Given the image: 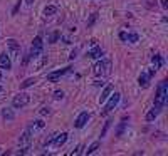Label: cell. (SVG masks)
Returning <instances> with one entry per match:
<instances>
[{
	"label": "cell",
	"mask_w": 168,
	"mask_h": 156,
	"mask_svg": "<svg viewBox=\"0 0 168 156\" xmlns=\"http://www.w3.org/2000/svg\"><path fill=\"white\" fill-rule=\"evenodd\" d=\"M0 92H2V87H0Z\"/></svg>",
	"instance_id": "31"
},
{
	"label": "cell",
	"mask_w": 168,
	"mask_h": 156,
	"mask_svg": "<svg viewBox=\"0 0 168 156\" xmlns=\"http://www.w3.org/2000/svg\"><path fill=\"white\" fill-rule=\"evenodd\" d=\"M29 101H30V96L25 94V92H20V94H17V96H14L12 106H14V108H24V106L29 104Z\"/></svg>",
	"instance_id": "6"
},
{
	"label": "cell",
	"mask_w": 168,
	"mask_h": 156,
	"mask_svg": "<svg viewBox=\"0 0 168 156\" xmlns=\"http://www.w3.org/2000/svg\"><path fill=\"white\" fill-rule=\"evenodd\" d=\"M2 118H4L5 121H12L14 118H15V113H14L12 109H9V108H4V109H2Z\"/></svg>",
	"instance_id": "14"
},
{
	"label": "cell",
	"mask_w": 168,
	"mask_h": 156,
	"mask_svg": "<svg viewBox=\"0 0 168 156\" xmlns=\"http://www.w3.org/2000/svg\"><path fill=\"white\" fill-rule=\"evenodd\" d=\"M0 79H2V72H0Z\"/></svg>",
	"instance_id": "30"
},
{
	"label": "cell",
	"mask_w": 168,
	"mask_h": 156,
	"mask_svg": "<svg viewBox=\"0 0 168 156\" xmlns=\"http://www.w3.org/2000/svg\"><path fill=\"white\" fill-rule=\"evenodd\" d=\"M160 111H161V108H160V106H155V108H153V109L146 114V121H153L158 114H160Z\"/></svg>",
	"instance_id": "15"
},
{
	"label": "cell",
	"mask_w": 168,
	"mask_h": 156,
	"mask_svg": "<svg viewBox=\"0 0 168 156\" xmlns=\"http://www.w3.org/2000/svg\"><path fill=\"white\" fill-rule=\"evenodd\" d=\"M37 81L34 77H29V79H25V81H24V82L20 84V87L22 89H25V87H30V86H34V84H35Z\"/></svg>",
	"instance_id": "17"
},
{
	"label": "cell",
	"mask_w": 168,
	"mask_h": 156,
	"mask_svg": "<svg viewBox=\"0 0 168 156\" xmlns=\"http://www.w3.org/2000/svg\"><path fill=\"white\" fill-rule=\"evenodd\" d=\"M113 92V86H106L104 89H103V92H101V96H99V103H106V99L109 98V94Z\"/></svg>",
	"instance_id": "13"
},
{
	"label": "cell",
	"mask_w": 168,
	"mask_h": 156,
	"mask_svg": "<svg viewBox=\"0 0 168 156\" xmlns=\"http://www.w3.org/2000/svg\"><path fill=\"white\" fill-rule=\"evenodd\" d=\"M76 54H77V51H72V52H71V56H69V59H74V57H76Z\"/></svg>",
	"instance_id": "28"
},
{
	"label": "cell",
	"mask_w": 168,
	"mask_h": 156,
	"mask_svg": "<svg viewBox=\"0 0 168 156\" xmlns=\"http://www.w3.org/2000/svg\"><path fill=\"white\" fill-rule=\"evenodd\" d=\"M151 61H153V64H155V67H156V69H160L163 66V59L160 57V56H153Z\"/></svg>",
	"instance_id": "18"
},
{
	"label": "cell",
	"mask_w": 168,
	"mask_h": 156,
	"mask_svg": "<svg viewBox=\"0 0 168 156\" xmlns=\"http://www.w3.org/2000/svg\"><path fill=\"white\" fill-rule=\"evenodd\" d=\"M88 121H89V113H86V111H84V113H81V114L77 116V119L74 121V126H76L77 129H81V128L86 126Z\"/></svg>",
	"instance_id": "7"
},
{
	"label": "cell",
	"mask_w": 168,
	"mask_h": 156,
	"mask_svg": "<svg viewBox=\"0 0 168 156\" xmlns=\"http://www.w3.org/2000/svg\"><path fill=\"white\" fill-rule=\"evenodd\" d=\"M96 19H98V14H93V15H91V19L89 20H88V27H91L93 25V24H94V20Z\"/></svg>",
	"instance_id": "25"
},
{
	"label": "cell",
	"mask_w": 168,
	"mask_h": 156,
	"mask_svg": "<svg viewBox=\"0 0 168 156\" xmlns=\"http://www.w3.org/2000/svg\"><path fill=\"white\" fill-rule=\"evenodd\" d=\"M30 141H32V131L30 129H25L22 133V136L19 138V146L22 148V155H25L27 150H29V146H30Z\"/></svg>",
	"instance_id": "3"
},
{
	"label": "cell",
	"mask_w": 168,
	"mask_h": 156,
	"mask_svg": "<svg viewBox=\"0 0 168 156\" xmlns=\"http://www.w3.org/2000/svg\"><path fill=\"white\" fill-rule=\"evenodd\" d=\"M54 14H57V7L56 5H47L44 9V15H54Z\"/></svg>",
	"instance_id": "16"
},
{
	"label": "cell",
	"mask_w": 168,
	"mask_h": 156,
	"mask_svg": "<svg viewBox=\"0 0 168 156\" xmlns=\"http://www.w3.org/2000/svg\"><path fill=\"white\" fill-rule=\"evenodd\" d=\"M119 39H121V40H126V32H121V34H119Z\"/></svg>",
	"instance_id": "27"
},
{
	"label": "cell",
	"mask_w": 168,
	"mask_h": 156,
	"mask_svg": "<svg viewBox=\"0 0 168 156\" xmlns=\"http://www.w3.org/2000/svg\"><path fill=\"white\" fill-rule=\"evenodd\" d=\"M98 148H99V141H94V143H93V144L88 148V151H86V153H88V155H93V153L98 150Z\"/></svg>",
	"instance_id": "20"
},
{
	"label": "cell",
	"mask_w": 168,
	"mask_h": 156,
	"mask_svg": "<svg viewBox=\"0 0 168 156\" xmlns=\"http://www.w3.org/2000/svg\"><path fill=\"white\" fill-rule=\"evenodd\" d=\"M66 141H67V133H61V134H56V136H54L51 143H52L54 148H61Z\"/></svg>",
	"instance_id": "8"
},
{
	"label": "cell",
	"mask_w": 168,
	"mask_h": 156,
	"mask_svg": "<svg viewBox=\"0 0 168 156\" xmlns=\"http://www.w3.org/2000/svg\"><path fill=\"white\" fill-rule=\"evenodd\" d=\"M69 71H71V67H66V69H59V71H56V72H51L47 74V81H51V82H54V81H57L61 76H64V74H67Z\"/></svg>",
	"instance_id": "9"
},
{
	"label": "cell",
	"mask_w": 168,
	"mask_h": 156,
	"mask_svg": "<svg viewBox=\"0 0 168 156\" xmlns=\"http://www.w3.org/2000/svg\"><path fill=\"white\" fill-rule=\"evenodd\" d=\"M62 98H64L62 91H56V92H54V99H56V101H59V99H62Z\"/></svg>",
	"instance_id": "24"
},
{
	"label": "cell",
	"mask_w": 168,
	"mask_h": 156,
	"mask_svg": "<svg viewBox=\"0 0 168 156\" xmlns=\"http://www.w3.org/2000/svg\"><path fill=\"white\" fill-rule=\"evenodd\" d=\"M93 72L94 76H108L111 72V61L109 59H101L94 64L93 67Z\"/></svg>",
	"instance_id": "2"
},
{
	"label": "cell",
	"mask_w": 168,
	"mask_h": 156,
	"mask_svg": "<svg viewBox=\"0 0 168 156\" xmlns=\"http://www.w3.org/2000/svg\"><path fill=\"white\" fill-rule=\"evenodd\" d=\"M57 39H59V32H54L52 35L49 37V44H54V42L57 40Z\"/></svg>",
	"instance_id": "23"
},
{
	"label": "cell",
	"mask_w": 168,
	"mask_h": 156,
	"mask_svg": "<svg viewBox=\"0 0 168 156\" xmlns=\"http://www.w3.org/2000/svg\"><path fill=\"white\" fill-rule=\"evenodd\" d=\"M7 49H9V57H12V59L20 57V44L15 39H9L7 40Z\"/></svg>",
	"instance_id": "5"
},
{
	"label": "cell",
	"mask_w": 168,
	"mask_h": 156,
	"mask_svg": "<svg viewBox=\"0 0 168 156\" xmlns=\"http://www.w3.org/2000/svg\"><path fill=\"white\" fill-rule=\"evenodd\" d=\"M101 56H103V51H101V47H98V46H93V49L88 51V57H91V59H99Z\"/></svg>",
	"instance_id": "12"
},
{
	"label": "cell",
	"mask_w": 168,
	"mask_h": 156,
	"mask_svg": "<svg viewBox=\"0 0 168 156\" xmlns=\"http://www.w3.org/2000/svg\"><path fill=\"white\" fill-rule=\"evenodd\" d=\"M27 4H29V5H30V4H34V0H25Z\"/></svg>",
	"instance_id": "29"
},
{
	"label": "cell",
	"mask_w": 168,
	"mask_h": 156,
	"mask_svg": "<svg viewBox=\"0 0 168 156\" xmlns=\"http://www.w3.org/2000/svg\"><path fill=\"white\" fill-rule=\"evenodd\" d=\"M150 76H148V72H143L140 77H138V84H140V87H143V89H146L148 86H150Z\"/></svg>",
	"instance_id": "11"
},
{
	"label": "cell",
	"mask_w": 168,
	"mask_h": 156,
	"mask_svg": "<svg viewBox=\"0 0 168 156\" xmlns=\"http://www.w3.org/2000/svg\"><path fill=\"white\" fill-rule=\"evenodd\" d=\"M126 40H128V42H136L138 40V35H136V34H126Z\"/></svg>",
	"instance_id": "21"
},
{
	"label": "cell",
	"mask_w": 168,
	"mask_h": 156,
	"mask_svg": "<svg viewBox=\"0 0 168 156\" xmlns=\"http://www.w3.org/2000/svg\"><path fill=\"white\" fill-rule=\"evenodd\" d=\"M121 99V94L119 92H114V94H109V98L106 99L108 103H106L104 109H103V114H108V113H111V111L114 109L116 106H118V103H119Z\"/></svg>",
	"instance_id": "4"
},
{
	"label": "cell",
	"mask_w": 168,
	"mask_h": 156,
	"mask_svg": "<svg viewBox=\"0 0 168 156\" xmlns=\"http://www.w3.org/2000/svg\"><path fill=\"white\" fill-rule=\"evenodd\" d=\"M12 67V61L10 57L7 56V52H4V54H0V69H9Z\"/></svg>",
	"instance_id": "10"
},
{
	"label": "cell",
	"mask_w": 168,
	"mask_h": 156,
	"mask_svg": "<svg viewBox=\"0 0 168 156\" xmlns=\"http://www.w3.org/2000/svg\"><path fill=\"white\" fill-rule=\"evenodd\" d=\"M111 123H113V121H108V123H106L104 124V128H103V131H101V138H103V136H106V133H108V129H109V126H111Z\"/></svg>",
	"instance_id": "22"
},
{
	"label": "cell",
	"mask_w": 168,
	"mask_h": 156,
	"mask_svg": "<svg viewBox=\"0 0 168 156\" xmlns=\"http://www.w3.org/2000/svg\"><path fill=\"white\" fill-rule=\"evenodd\" d=\"M41 114L42 116H49V114H51V109H49V108H42V109H41Z\"/></svg>",
	"instance_id": "26"
},
{
	"label": "cell",
	"mask_w": 168,
	"mask_h": 156,
	"mask_svg": "<svg viewBox=\"0 0 168 156\" xmlns=\"http://www.w3.org/2000/svg\"><path fill=\"white\" fill-rule=\"evenodd\" d=\"M32 47H37V49H42V37H41V35L34 37V40H32Z\"/></svg>",
	"instance_id": "19"
},
{
	"label": "cell",
	"mask_w": 168,
	"mask_h": 156,
	"mask_svg": "<svg viewBox=\"0 0 168 156\" xmlns=\"http://www.w3.org/2000/svg\"><path fill=\"white\" fill-rule=\"evenodd\" d=\"M168 101V82L167 81H161L160 86L156 89V96H155V106H160L163 108Z\"/></svg>",
	"instance_id": "1"
}]
</instances>
